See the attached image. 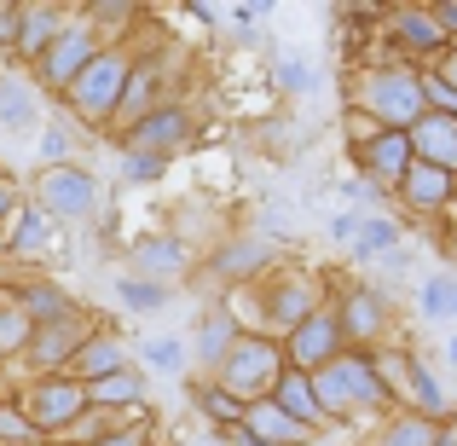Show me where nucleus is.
<instances>
[{
    "instance_id": "1",
    "label": "nucleus",
    "mask_w": 457,
    "mask_h": 446,
    "mask_svg": "<svg viewBox=\"0 0 457 446\" xmlns=\"http://www.w3.org/2000/svg\"><path fill=\"white\" fill-rule=\"evenodd\" d=\"M370 99L382 105V116H417V111H423V88H417V81H400V76L377 81Z\"/></svg>"
},
{
    "instance_id": "2",
    "label": "nucleus",
    "mask_w": 457,
    "mask_h": 446,
    "mask_svg": "<svg viewBox=\"0 0 457 446\" xmlns=\"http://www.w3.org/2000/svg\"><path fill=\"white\" fill-rule=\"evenodd\" d=\"M46 198H53L58 209L76 215V209H87V203H93V180H81V174H53V180H46Z\"/></svg>"
},
{
    "instance_id": "3",
    "label": "nucleus",
    "mask_w": 457,
    "mask_h": 446,
    "mask_svg": "<svg viewBox=\"0 0 457 446\" xmlns=\"http://www.w3.org/2000/svg\"><path fill=\"white\" fill-rule=\"evenodd\" d=\"M336 348V319H307L302 336H295V354L302 359H324Z\"/></svg>"
},
{
    "instance_id": "4",
    "label": "nucleus",
    "mask_w": 457,
    "mask_h": 446,
    "mask_svg": "<svg viewBox=\"0 0 457 446\" xmlns=\"http://www.w3.org/2000/svg\"><path fill=\"white\" fill-rule=\"evenodd\" d=\"M116 81H122V70H116V64H99V76H87V88H81V105H87V111H99V105H111Z\"/></svg>"
},
{
    "instance_id": "5",
    "label": "nucleus",
    "mask_w": 457,
    "mask_h": 446,
    "mask_svg": "<svg viewBox=\"0 0 457 446\" xmlns=\"http://www.w3.org/2000/svg\"><path fill=\"white\" fill-rule=\"evenodd\" d=\"M122 301H128V307L156 313V307H162V290H156V284H139V279H122Z\"/></svg>"
},
{
    "instance_id": "6",
    "label": "nucleus",
    "mask_w": 457,
    "mask_h": 446,
    "mask_svg": "<svg viewBox=\"0 0 457 446\" xmlns=\"http://www.w3.org/2000/svg\"><path fill=\"white\" fill-rule=\"evenodd\" d=\"M428 313H457V284L452 279H435L428 284V301H423Z\"/></svg>"
},
{
    "instance_id": "7",
    "label": "nucleus",
    "mask_w": 457,
    "mask_h": 446,
    "mask_svg": "<svg viewBox=\"0 0 457 446\" xmlns=\"http://www.w3.org/2000/svg\"><path fill=\"white\" fill-rule=\"evenodd\" d=\"M81 53H87V41H81V35H70V41L58 46V53H53V76H70V70H76V58H81Z\"/></svg>"
},
{
    "instance_id": "8",
    "label": "nucleus",
    "mask_w": 457,
    "mask_h": 446,
    "mask_svg": "<svg viewBox=\"0 0 457 446\" xmlns=\"http://www.w3.org/2000/svg\"><path fill=\"white\" fill-rule=\"evenodd\" d=\"M446 191V174H435V168H417L411 174V198H440Z\"/></svg>"
},
{
    "instance_id": "9",
    "label": "nucleus",
    "mask_w": 457,
    "mask_h": 446,
    "mask_svg": "<svg viewBox=\"0 0 457 446\" xmlns=\"http://www.w3.org/2000/svg\"><path fill=\"white\" fill-rule=\"evenodd\" d=\"M0 105H6V122H12V128L29 122V99H23L18 88H0Z\"/></svg>"
},
{
    "instance_id": "10",
    "label": "nucleus",
    "mask_w": 457,
    "mask_h": 446,
    "mask_svg": "<svg viewBox=\"0 0 457 446\" xmlns=\"http://www.w3.org/2000/svg\"><path fill=\"white\" fill-rule=\"evenodd\" d=\"M179 128H186V122H179V116H151V122L139 128V139H174Z\"/></svg>"
},
{
    "instance_id": "11",
    "label": "nucleus",
    "mask_w": 457,
    "mask_h": 446,
    "mask_svg": "<svg viewBox=\"0 0 457 446\" xmlns=\"http://www.w3.org/2000/svg\"><path fill=\"white\" fill-rule=\"evenodd\" d=\"M145 261H151L156 273H168V267H179V261H186V256H179L174 244H145Z\"/></svg>"
},
{
    "instance_id": "12",
    "label": "nucleus",
    "mask_w": 457,
    "mask_h": 446,
    "mask_svg": "<svg viewBox=\"0 0 457 446\" xmlns=\"http://www.w3.org/2000/svg\"><path fill=\"white\" fill-rule=\"evenodd\" d=\"M255 424L267 429V435H278V441H295V424H290V417H278V412H272V406H267V412L255 417Z\"/></svg>"
},
{
    "instance_id": "13",
    "label": "nucleus",
    "mask_w": 457,
    "mask_h": 446,
    "mask_svg": "<svg viewBox=\"0 0 457 446\" xmlns=\"http://www.w3.org/2000/svg\"><path fill=\"white\" fill-rule=\"evenodd\" d=\"M220 348H226V313H214L209 331H203V354H220Z\"/></svg>"
},
{
    "instance_id": "14",
    "label": "nucleus",
    "mask_w": 457,
    "mask_h": 446,
    "mask_svg": "<svg viewBox=\"0 0 457 446\" xmlns=\"http://www.w3.org/2000/svg\"><path fill=\"white\" fill-rule=\"evenodd\" d=\"M382 244H394V226H365V232H359V249H365V256H370V249H382Z\"/></svg>"
},
{
    "instance_id": "15",
    "label": "nucleus",
    "mask_w": 457,
    "mask_h": 446,
    "mask_svg": "<svg viewBox=\"0 0 457 446\" xmlns=\"http://www.w3.org/2000/svg\"><path fill=\"white\" fill-rule=\"evenodd\" d=\"M423 139L440 151V163H457V146H452V134H446V128H423Z\"/></svg>"
},
{
    "instance_id": "16",
    "label": "nucleus",
    "mask_w": 457,
    "mask_h": 446,
    "mask_svg": "<svg viewBox=\"0 0 457 446\" xmlns=\"http://www.w3.org/2000/svg\"><path fill=\"white\" fill-rule=\"evenodd\" d=\"M29 313H46V319H58V313H64V301H58V290H35V296H29Z\"/></svg>"
},
{
    "instance_id": "17",
    "label": "nucleus",
    "mask_w": 457,
    "mask_h": 446,
    "mask_svg": "<svg viewBox=\"0 0 457 446\" xmlns=\"http://www.w3.org/2000/svg\"><path fill=\"white\" fill-rule=\"evenodd\" d=\"M400 156H405L400 139H382V146H377V168H400Z\"/></svg>"
},
{
    "instance_id": "18",
    "label": "nucleus",
    "mask_w": 457,
    "mask_h": 446,
    "mask_svg": "<svg viewBox=\"0 0 457 446\" xmlns=\"http://www.w3.org/2000/svg\"><path fill=\"white\" fill-rule=\"evenodd\" d=\"M41 35H53V12H29V46H41Z\"/></svg>"
},
{
    "instance_id": "19",
    "label": "nucleus",
    "mask_w": 457,
    "mask_h": 446,
    "mask_svg": "<svg viewBox=\"0 0 457 446\" xmlns=\"http://www.w3.org/2000/svg\"><path fill=\"white\" fill-rule=\"evenodd\" d=\"M99 394H104V400H128V394H134V377H111V383H99Z\"/></svg>"
},
{
    "instance_id": "20",
    "label": "nucleus",
    "mask_w": 457,
    "mask_h": 446,
    "mask_svg": "<svg viewBox=\"0 0 457 446\" xmlns=\"http://www.w3.org/2000/svg\"><path fill=\"white\" fill-rule=\"evenodd\" d=\"M156 168H162L156 156H128V180H151Z\"/></svg>"
},
{
    "instance_id": "21",
    "label": "nucleus",
    "mask_w": 457,
    "mask_h": 446,
    "mask_svg": "<svg viewBox=\"0 0 457 446\" xmlns=\"http://www.w3.org/2000/svg\"><path fill=\"white\" fill-rule=\"evenodd\" d=\"M70 406H76V400H70V394H41V412H46V417H64Z\"/></svg>"
},
{
    "instance_id": "22",
    "label": "nucleus",
    "mask_w": 457,
    "mask_h": 446,
    "mask_svg": "<svg viewBox=\"0 0 457 446\" xmlns=\"http://www.w3.org/2000/svg\"><path fill=\"white\" fill-rule=\"evenodd\" d=\"M151 359H156V366H174L179 348H174V342H151Z\"/></svg>"
},
{
    "instance_id": "23",
    "label": "nucleus",
    "mask_w": 457,
    "mask_h": 446,
    "mask_svg": "<svg viewBox=\"0 0 457 446\" xmlns=\"http://www.w3.org/2000/svg\"><path fill=\"white\" fill-rule=\"evenodd\" d=\"M111 366H116L111 348H93V354H87V371H111Z\"/></svg>"
},
{
    "instance_id": "24",
    "label": "nucleus",
    "mask_w": 457,
    "mask_h": 446,
    "mask_svg": "<svg viewBox=\"0 0 457 446\" xmlns=\"http://www.w3.org/2000/svg\"><path fill=\"white\" fill-rule=\"evenodd\" d=\"M284 400H290V406H295V412H307V394H302V383H295V377H290V383H284Z\"/></svg>"
},
{
    "instance_id": "25",
    "label": "nucleus",
    "mask_w": 457,
    "mask_h": 446,
    "mask_svg": "<svg viewBox=\"0 0 457 446\" xmlns=\"http://www.w3.org/2000/svg\"><path fill=\"white\" fill-rule=\"evenodd\" d=\"M440 23H452V29H457V6H440Z\"/></svg>"
},
{
    "instance_id": "26",
    "label": "nucleus",
    "mask_w": 457,
    "mask_h": 446,
    "mask_svg": "<svg viewBox=\"0 0 457 446\" xmlns=\"http://www.w3.org/2000/svg\"><path fill=\"white\" fill-rule=\"evenodd\" d=\"M0 209H6V191H0Z\"/></svg>"
},
{
    "instance_id": "27",
    "label": "nucleus",
    "mask_w": 457,
    "mask_h": 446,
    "mask_svg": "<svg viewBox=\"0 0 457 446\" xmlns=\"http://www.w3.org/2000/svg\"><path fill=\"white\" fill-rule=\"evenodd\" d=\"M116 446H134V441H116Z\"/></svg>"
},
{
    "instance_id": "28",
    "label": "nucleus",
    "mask_w": 457,
    "mask_h": 446,
    "mask_svg": "<svg viewBox=\"0 0 457 446\" xmlns=\"http://www.w3.org/2000/svg\"><path fill=\"white\" fill-rule=\"evenodd\" d=\"M452 359H457V342H452Z\"/></svg>"
},
{
    "instance_id": "29",
    "label": "nucleus",
    "mask_w": 457,
    "mask_h": 446,
    "mask_svg": "<svg viewBox=\"0 0 457 446\" xmlns=\"http://www.w3.org/2000/svg\"><path fill=\"white\" fill-rule=\"evenodd\" d=\"M452 76H457V70H452Z\"/></svg>"
}]
</instances>
